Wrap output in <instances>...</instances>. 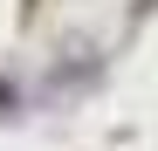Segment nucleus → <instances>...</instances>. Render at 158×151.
Segmentation results:
<instances>
[{
    "label": "nucleus",
    "mask_w": 158,
    "mask_h": 151,
    "mask_svg": "<svg viewBox=\"0 0 158 151\" xmlns=\"http://www.w3.org/2000/svg\"><path fill=\"white\" fill-rule=\"evenodd\" d=\"M7 110H14V89H7V83H0V117H7Z\"/></svg>",
    "instance_id": "nucleus-1"
}]
</instances>
